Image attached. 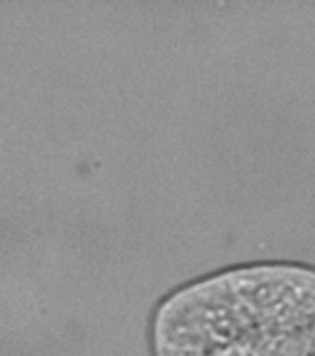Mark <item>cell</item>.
<instances>
[{"label": "cell", "mask_w": 315, "mask_h": 356, "mask_svg": "<svg viewBox=\"0 0 315 356\" xmlns=\"http://www.w3.org/2000/svg\"><path fill=\"white\" fill-rule=\"evenodd\" d=\"M156 356H315V269H228L160 304Z\"/></svg>", "instance_id": "6da1fadb"}]
</instances>
